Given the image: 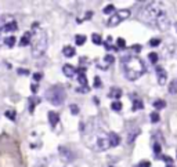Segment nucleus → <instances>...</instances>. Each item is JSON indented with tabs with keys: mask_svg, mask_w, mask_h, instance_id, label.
Wrapping results in <instances>:
<instances>
[{
	"mask_svg": "<svg viewBox=\"0 0 177 167\" xmlns=\"http://www.w3.org/2000/svg\"><path fill=\"white\" fill-rule=\"evenodd\" d=\"M80 133L83 142L94 152H104L109 148L108 133L98 125L97 119H89L86 123H82Z\"/></svg>",
	"mask_w": 177,
	"mask_h": 167,
	"instance_id": "1",
	"label": "nucleus"
},
{
	"mask_svg": "<svg viewBox=\"0 0 177 167\" xmlns=\"http://www.w3.org/2000/svg\"><path fill=\"white\" fill-rule=\"evenodd\" d=\"M140 19L145 24L156 28L159 31H167L170 26V18L166 10L163 8L162 3L151 1L145 6L140 13Z\"/></svg>",
	"mask_w": 177,
	"mask_h": 167,
	"instance_id": "2",
	"label": "nucleus"
},
{
	"mask_svg": "<svg viewBox=\"0 0 177 167\" xmlns=\"http://www.w3.org/2000/svg\"><path fill=\"white\" fill-rule=\"evenodd\" d=\"M122 68L125 78L130 82H134L140 79L141 76L145 73V65L144 62L138 57H133V55H127L122 60Z\"/></svg>",
	"mask_w": 177,
	"mask_h": 167,
	"instance_id": "3",
	"label": "nucleus"
},
{
	"mask_svg": "<svg viewBox=\"0 0 177 167\" xmlns=\"http://www.w3.org/2000/svg\"><path fill=\"white\" fill-rule=\"evenodd\" d=\"M35 28V33L31 37V44H32V55L33 57H42L47 50V44H49V39H47L46 31L42 28H37V24L33 25Z\"/></svg>",
	"mask_w": 177,
	"mask_h": 167,
	"instance_id": "4",
	"label": "nucleus"
},
{
	"mask_svg": "<svg viewBox=\"0 0 177 167\" xmlns=\"http://www.w3.org/2000/svg\"><path fill=\"white\" fill-rule=\"evenodd\" d=\"M65 97H66L65 90H64V87L60 86V84L50 87L46 92V98L50 101L53 105H61V104H64Z\"/></svg>",
	"mask_w": 177,
	"mask_h": 167,
	"instance_id": "5",
	"label": "nucleus"
},
{
	"mask_svg": "<svg viewBox=\"0 0 177 167\" xmlns=\"http://www.w3.org/2000/svg\"><path fill=\"white\" fill-rule=\"evenodd\" d=\"M129 17H130V10H127V8H125V10H119V11H116L115 14L111 15V18H109L108 22H107V25H108L109 28L118 26L120 22L125 21V19H127Z\"/></svg>",
	"mask_w": 177,
	"mask_h": 167,
	"instance_id": "6",
	"label": "nucleus"
},
{
	"mask_svg": "<svg viewBox=\"0 0 177 167\" xmlns=\"http://www.w3.org/2000/svg\"><path fill=\"white\" fill-rule=\"evenodd\" d=\"M156 76H158V82L161 86L166 84V79H167V73L166 71L163 69L162 66H158L156 68Z\"/></svg>",
	"mask_w": 177,
	"mask_h": 167,
	"instance_id": "7",
	"label": "nucleus"
},
{
	"mask_svg": "<svg viewBox=\"0 0 177 167\" xmlns=\"http://www.w3.org/2000/svg\"><path fill=\"white\" fill-rule=\"evenodd\" d=\"M108 141H109V148H114V146H118L120 142V137L116 133H108Z\"/></svg>",
	"mask_w": 177,
	"mask_h": 167,
	"instance_id": "8",
	"label": "nucleus"
},
{
	"mask_svg": "<svg viewBox=\"0 0 177 167\" xmlns=\"http://www.w3.org/2000/svg\"><path fill=\"white\" fill-rule=\"evenodd\" d=\"M76 72H78L76 71V68L72 66V65H69V64L62 66V73H64L66 78H73V76L76 75Z\"/></svg>",
	"mask_w": 177,
	"mask_h": 167,
	"instance_id": "9",
	"label": "nucleus"
},
{
	"mask_svg": "<svg viewBox=\"0 0 177 167\" xmlns=\"http://www.w3.org/2000/svg\"><path fill=\"white\" fill-rule=\"evenodd\" d=\"M31 37H32V33H31V32H25L24 35H22L21 40H19V46L25 47V46H28V44H31Z\"/></svg>",
	"mask_w": 177,
	"mask_h": 167,
	"instance_id": "10",
	"label": "nucleus"
},
{
	"mask_svg": "<svg viewBox=\"0 0 177 167\" xmlns=\"http://www.w3.org/2000/svg\"><path fill=\"white\" fill-rule=\"evenodd\" d=\"M49 122H50V125L53 126V127H55V126L58 125V122H60L58 113H55V112H49Z\"/></svg>",
	"mask_w": 177,
	"mask_h": 167,
	"instance_id": "11",
	"label": "nucleus"
},
{
	"mask_svg": "<svg viewBox=\"0 0 177 167\" xmlns=\"http://www.w3.org/2000/svg\"><path fill=\"white\" fill-rule=\"evenodd\" d=\"M111 98H115V100H118V98H120L122 97V90L119 89V87H112L111 90H109V94H108Z\"/></svg>",
	"mask_w": 177,
	"mask_h": 167,
	"instance_id": "12",
	"label": "nucleus"
},
{
	"mask_svg": "<svg viewBox=\"0 0 177 167\" xmlns=\"http://www.w3.org/2000/svg\"><path fill=\"white\" fill-rule=\"evenodd\" d=\"M78 82H79L80 86H83V87H89V86H87V79H86V75H84L83 69H80V72L78 73Z\"/></svg>",
	"mask_w": 177,
	"mask_h": 167,
	"instance_id": "13",
	"label": "nucleus"
},
{
	"mask_svg": "<svg viewBox=\"0 0 177 167\" xmlns=\"http://www.w3.org/2000/svg\"><path fill=\"white\" fill-rule=\"evenodd\" d=\"M18 29V25L15 21H11V22H7L3 28V32H13V31H17Z\"/></svg>",
	"mask_w": 177,
	"mask_h": 167,
	"instance_id": "14",
	"label": "nucleus"
},
{
	"mask_svg": "<svg viewBox=\"0 0 177 167\" xmlns=\"http://www.w3.org/2000/svg\"><path fill=\"white\" fill-rule=\"evenodd\" d=\"M62 53H64V55L65 57H68V58H71V57H73L75 55V48L73 47H71V46H65L64 47V50H62Z\"/></svg>",
	"mask_w": 177,
	"mask_h": 167,
	"instance_id": "15",
	"label": "nucleus"
},
{
	"mask_svg": "<svg viewBox=\"0 0 177 167\" xmlns=\"http://www.w3.org/2000/svg\"><path fill=\"white\" fill-rule=\"evenodd\" d=\"M114 60H115V58L112 57V55H105V57H104V62H105V64L104 65H100V68H102V69H107L109 65L114 64Z\"/></svg>",
	"mask_w": 177,
	"mask_h": 167,
	"instance_id": "16",
	"label": "nucleus"
},
{
	"mask_svg": "<svg viewBox=\"0 0 177 167\" xmlns=\"http://www.w3.org/2000/svg\"><path fill=\"white\" fill-rule=\"evenodd\" d=\"M169 92L170 94H177V78L173 79L169 84Z\"/></svg>",
	"mask_w": 177,
	"mask_h": 167,
	"instance_id": "17",
	"label": "nucleus"
},
{
	"mask_svg": "<svg viewBox=\"0 0 177 167\" xmlns=\"http://www.w3.org/2000/svg\"><path fill=\"white\" fill-rule=\"evenodd\" d=\"M152 105H154L155 109H163V108H166V102L163 100H155Z\"/></svg>",
	"mask_w": 177,
	"mask_h": 167,
	"instance_id": "18",
	"label": "nucleus"
},
{
	"mask_svg": "<svg viewBox=\"0 0 177 167\" xmlns=\"http://www.w3.org/2000/svg\"><path fill=\"white\" fill-rule=\"evenodd\" d=\"M15 37L14 36H8V37H6L4 39V43H6V46H8L11 48V47H14V44H15Z\"/></svg>",
	"mask_w": 177,
	"mask_h": 167,
	"instance_id": "19",
	"label": "nucleus"
},
{
	"mask_svg": "<svg viewBox=\"0 0 177 167\" xmlns=\"http://www.w3.org/2000/svg\"><path fill=\"white\" fill-rule=\"evenodd\" d=\"M75 42H76L78 46H83L84 43H86V36H84V35H76Z\"/></svg>",
	"mask_w": 177,
	"mask_h": 167,
	"instance_id": "20",
	"label": "nucleus"
},
{
	"mask_svg": "<svg viewBox=\"0 0 177 167\" xmlns=\"http://www.w3.org/2000/svg\"><path fill=\"white\" fill-rule=\"evenodd\" d=\"M138 134H140V130H138V128H134L133 134H130V133H129V138H127V142H129V144H131V142L136 139V137H137Z\"/></svg>",
	"mask_w": 177,
	"mask_h": 167,
	"instance_id": "21",
	"label": "nucleus"
},
{
	"mask_svg": "<svg viewBox=\"0 0 177 167\" xmlns=\"http://www.w3.org/2000/svg\"><path fill=\"white\" fill-rule=\"evenodd\" d=\"M111 109L115 110V112H119L120 109H122V102H119V101H115V102L111 104Z\"/></svg>",
	"mask_w": 177,
	"mask_h": 167,
	"instance_id": "22",
	"label": "nucleus"
},
{
	"mask_svg": "<svg viewBox=\"0 0 177 167\" xmlns=\"http://www.w3.org/2000/svg\"><path fill=\"white\" fill-rule=\"evenodd\" d=\"M91 40H93L94 44H101V43H102L101 36L98 35V33H93V35H91Z\"/></svg>",
	"mask_w": 177,
	"mask_h": 167,
	"instance_id": "23",
	"label": "nucleus"
},
{
	"mask_svg": "<svg viewBox=\"0 0 177 167\" xmlns=\"http://www.w3.org/2000/svg\"><path fill=\"white\" fill-rule=\"evenodd\" d=\"M116 46H118V48H116V50H119V48H125V47H126V40L122 39V37H119V39H118V42H116Z\"/></svg>",
	"mask_w": 177,
	"mask_h": 167,
	"instance_id": "24",
	"label": "nucleus"
},
{
	"mask_svg": "<svg viewBox=\"0 0 177 167\" xmlns=\"http://www.w3.org/2000/svg\"><path fill=\"white\" fill-rule=\"evenodd\" d=\"M104 13L105 14H112V13H115V6H114V4H108V6L104 8Z\"/></svg>",
	"mask_w": 177,
	"mask_h": 167,
	"instance_id": "25",
	"label": "nucleus"
},
{
	"mask_svg": "<svg viewBox=\"0 0 177 167\" xmlns=\"http://www.w3.org/2000/svg\"><path fill=\"white\" fill-rule=\"evenodd\" d=\"M141 108H144V105H143V102H141L140 100H136L133 102V110H137V109H141Z\"/></svg>",
	"mask_w": 177,
	"mask_h": 167,
	"instance_id": "26",
	"label": "nucleus"
},
{
	"mask_svg": "<svg viewBox=\"0 0 177 167\" xmlns=\"http://www.w3.org/2000/svg\"><path fill=\"white\" fill-rule=\"evenodd\" d=\"M148 60L151 61L152 64H156V61H158V54L156 53H149L148 54Z\"/></svg>",
	"mask_w": 177,
	"mask_h": 167,
	"instance_id": "27",
	"label": "nucleus"
},
{
	"mask_svg": "<svg viewBox=\"0 0 177 167\" xmlns=\"http://www.w3.org/2000/svg\"><path fill=\"white\" fill-rule=\"evenodd\" d=\"M104 46H105V48H107V50H111V48H114V47H112V37H111V36H109L108 39H107V42L104 43Z\"/></svg>",
	"mask_w": 177,
	"mask_h": 167,
	"instance_id": "28",
	"label": "nucleus"
},
{
	"mask_svg": "<svg viewBox=\"0 0 177 167\" xmlns=\"http://www.w3.org/2000/svg\"><path fill=\"white\" fill-rule=\"evenodd\" d=\"M161 44V40L159 39H151L149 40V46L151 47H156V46H159Z\"/></svg>",
	"mask_w": 177,
	"mask_h": 167,
	"instance_id": "29",
	"label": "nucleus"
},
{
	"mask_svg": "<svg viewBox=\"0 0 177 167\" xmlns=\"http://www.w3.org/2000/svg\"><path fill=\"white\" fill-rule=\"evenodd\" d=\"M151 122H152V123H156V122H159V113H156V112L151 113Z\"/></svg>",
	"mask_w": 177,
	"mask_h": 167,
	"instance_id": "30",
	"label": "nucleus"
},
{
	"mask_svg": "<svg viewBox=\"0 0 177 167\" xmlns=\"http://www.w3.org/2000/svg\"><path fill=\"white\" fill-rule=\"evenodd\" d=\"M94 87H96V89H98V87H101V79L98 78H96L94 79Z\"/></svg>",
	"mask_w": 177,
	"mask_h": 167,
	"instance_id": "31",
	"label": "nucleus"
},
{
	"mask_svg": "<svg viewBox=\"0 0 177 167\" xmlns=\"http://www.w3.org/2000/svg\"><path fill=\"white\" fill-rule=\"evenodd\" d=\"M4 115H6V116H7L8 117V119H11V120H14V119H15V116H14V112H13V110H7V112H6V113H4Z\"/></svg>",
	"mask_w": 177,
	"mask_h": 167,
	"instance_id": "32",
	"label": "nucleus"
},
{
	"mask_svg": "<svg viewBox=\"0 0 177 167\" xmlns=\"http://www.w3.org/2000/svg\"><path fill=\"white\" fill-rule=\"evenodd\" d=\"M137 167H151V163L147 162V160H145V162H140V163L137 164Z\"/></svg>",
	"mask_w": 177,
	"mask_h": 167,
	"instance_id": "33",
	"label": "nucleus"
},
{
	"mask_svg": "<svg viewBox=\"0 0 177 167\" xmlns=\"http://www.w3.org/2000/svg\"><path fill=\"white\" fill-rule=\"evenodd\" d=\"M71 112H72L73 115H78L79 113V108L76 107V105H71Z\"/></svg>",
	"mask_w": 177,
	"mask_h": 167,
	"instance_id": "34",
	"label": "nucleus"
},
{
	"mask_svg": "<svg viewBox=\"0 0 177 167\" xmlns=\"http://www.w3.org/2000/svg\"><path fill=\"white\" fill-rule=\"evenodd\" d=\"M131 48H133V50L136 51V53H140V51H141V46H140V44H134V46L131 47Z\"/></svg>",
	"mask_w": 177,
	"mask_h": 167,
	"instance_id": "35",
	"label": "nucleus"
},
{
	"mask_svg": "<svg viewBox=\"0 0 177 167\" xmlns=\"http://www.w3.org/2000/svg\"><path fill=\"white\" fill-rule=\"evenodd\" d=\"M154 152L155 153L161 152V145H159V144H155V145H154Z\"/></svg>",
	"mask_w": 177,
	"mask_h": 167,
	"instance_id": "36",
	"label": "nucleus"
},
{
	"mask_svg": "<svg viewBox=\"0 0 177 167\" xmlns=\"http://www.w3.org/2000/svg\"><path fill=\"white\" fill-rule=\"evenodd\" d=\"M33 78H35V80H40L42 75H40V73H35V75H33Z\"/></svg>",
	"mask_w": 177,
	"mask_h": 167,
	"instance_id": "37",
	"label": "nucleus"
},
{
	"mask_svg": "<svg viewBox=\"0 0 177 167\" xmlns=\"http://www.w3.org/2000/svg\"><path fill=\"white\" fill-rule=\"evenodd\" d=\"M18 72H19V73H24V75H28V73H29L26 69H18Z\"/></svg>",
	"mask_w": 177,
	"mask_h": 167,
	"instance_id": "38",
	"label": "nucleus"
},
{
	"mask_svg": "<svg viewBox=\"0 0 177 167\" xmlns=\"http://www.w3.org/2000/svg\"><path fill=\"white\" fill-rule=\"evenodd\" d=\"M166 167H174V166H172V164H169V166H166Z\"/></svg>",
	"mask_w": 177,
	"mask_h": 167,
	"instance_id": "39",
	"label": "nucleus"
}]
</instances>
